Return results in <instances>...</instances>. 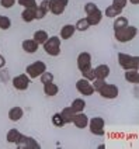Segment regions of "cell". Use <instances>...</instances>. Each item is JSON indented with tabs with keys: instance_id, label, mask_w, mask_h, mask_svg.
Returning <instances> with one entry per match:
<instances>
[{
	"instance_id": "7402d4cb",
	"label": "cell",
	"mask_w": 139,
	"mask_h": 149,
	"mask_svg": "<svg viewBox=\"0 0 139 149\" xmlns=\"http://www.w3.org/2000/svg\"><path fill=\"white\" fill-rule=\"evenodd\" d=\"M48 37L49 35H48V33H47L45 30H38V31H35V33H34L33 40L37 42L38 45H42L44 42L48 40Z\"/></svg>"
},
{
	"instance_id": "277c9868",
	"label": "cell",
	"mask_w": 139,
	"mask_h": 149,
	"mask_svg": "<svg viewBox=\"0 0 139 149\" xmlns=\"http://www.w3.org/2000/svg\"><path fill=\"white\" fill-rule=\"evenodd\" d=\"M89 130H90V132L93 135H97V136H103L104 134H106V130H104V127H106V121L101 118V117H93V118H89Z\"/></svg>"
},
{
	"instance_id": "f1b7e54d",
	"label": "cell",
	"mask_w": 139,
	"mask_h": 149,
	"mask_svg": "<svg viewBox=\"0 0 139 149\" xmlns=\"http://www.w3.org/2000/svg\"><path fill=\"white\" fill-rule=\"evenodd\" d=\"M52 124L55 125L56 128H62L65 124V121H63V118L60 116V113H55L54 116H52Z\"/></svg>"
},
{
	"instance_id": "83f0119b",
	"label": "cell",
	"mask_w": 139,
	"mask_h": 149,
	"mask_svg": "<svg viewBox=\"0 0 139 149\" xmlns=\"http://www.w3.org/2000/svg\"><path fill=\"white\" fill-rule=\"evenodd\" d=\"M129 23H128V18L124 16H117L114 20V30H118V28H122V27H125V25H128Z\"/></svg>"
},
{
	"instance_id": "30bf717a",
	"label": "cell",
	"mask_w": 139,
	"mask_h": 149,
	"mask_svg": "<svg viewBox=\"0 0 139 149\" xmlns=\"http://www.w3.org/2000/svg\"><path fill=\"white\" fill-rule=\"evenodd\" d=\"M13 87L16 90H27L28 86H30V77L27 73H21V74H17L16 77H13Z\"/></svg>"
},
{
	"instance_id": "74e56055",
	"label": "cell",
	"mask_w": 139,
	"mask_h": 149,
	"mask_svg": "<svg viewBox=\"0 0 139 149\" xmlns=\"http://www.w3.org/2000/svg\"><path fill=\"white\" fill-rule=\"evenodd\" d=\"M4 66H6V59H4L3 55H0V69H1V68H4Z\"/></svg>"
},
{
	"instance_id": "836d02e7",
	"label": "cell",
	"mask_w": 139,
	"mask_h": 149,
	"mask_svg": "<svg viewBox=\"0 0 139 149\" xmlns=\"http://www.w3.org/2000/svg\"><path fill=\"white\" fill-rule=\"evenodd\" d=\"M91 84H93V87H94V91H98L106 84V79H98V77H96L94 80H91Z\"/></svg>"
},
{
	"instance_id": "3957f363",
	"label": "cell",
	"mask_w": 139,
	"mask_h": 149,
	"mask_svg": "<svg viewBox=\"0 0 139 149\" xmlns=\"http://www.w3.org/2000/svg\"><path fill=\"white\" fill-rule=\"evenodd\" d=\"M60 38L56 37V35H52V37H48V40L42 44L45 52L51 55V56H58L60 54Z\"/></svg>"
},
{
	"instance_id": "e0dca14e",
	"label": "cell",
	"mask_w": 139,
	"mask_h": 149,
	"mask_svg": "<svg viewBox=\"0 0 139 149\" xmlns=\"http://www.w3.org/2000/svg\"><path fill=\"white\" fill-rule=\"evenodd\" d=\"M110 66L106 65V63H101V65H98V66L94 68V73H96V77L98 79H107L108 76H110Z\"/></svg>"
},
{
	"instance_id": "4dcf8cb0",
	"label": "cell",
	"mask_w": 139,
	"mask_h": 149,
	"mask_svg": "<svg viewBox=\"0 0 139 149\" xmlns=\"http://www.w3.org/2000/svg\"><path fill=\"white\" fill-rule=\"evenodd\" d=\"M82 76L84 79H87V80H94L96 79V73H94V68H89V69H86V70H83L82 72Z\"/></svg>"
},
{
	"instance_id": "52a82bcc",
	"label": "cell",
	"mask_w": 139,
	"mask_h": 149,
	"mask_svg": "<svg viewBox=\"0 0 139 149\" xmlns=\"http://www.w3.org/2000/svg\"><path fill=\"white\" fill-rule=\"evenodd\" d=\"M16 146L18 149H40L41 148V145L35 141L34 138L27 136V135H23V134H21L20 138L17 139Z\"/></svg>"
},
{
	"instance_id": "8d00e7d4",
	"label": "cell",
	"mask_w": 139,
	"mask_h": 149,
	"mask_svg": "<svg viewBox=\"0 0 139 149\" xmlns=\"http://www.w3.org/2000/svg\"><path fill=\"white\" fill-rule=\"evenodd\" d=\"M0 4L4 8H11L16 4V0H0Z\"/></svg>"
},
{
	"instance_id": "7a4b0ae2",
	"label": "cell",
	"mask_w": 139,
	"mask_h": 149,
	"mask_svg": "<svg viewBox=\"0 0 139 149\" xmlns=\"http://www.w3.org/2000/svg\"><path fill=\"white\" fill-rule=\"evenodd\" d=\"M118 63L124 70H129V69H138L139 68V56H133V55H128L120 52L118 54Z\"/></svg>"
},
{
	"instance_id": "ba28073f",
	"label": "cell",
	"mask_w": 139,
	"mask_h": 149,
	"mask_svg": "<svg viewBox=\"0 0 139 149\" xmlns=\"http://www.w3.org/2000/svg\"><path fill=\"white\" fill-rule=\"evenodd\" d=\"M69 4V0H48V8L49 11L55 16H59L62 14L66 10Z\"/></svg>"
},
{
	"instance_id": "9c48e42d",
	"label": "cell",
	"mask_w": 139,
	"mask_h": 149,
	"mask_svg": "<svg viewBox=\"0 0 139 149\" xmlns=\"http://www.w3.org/2000/svg\"><path fill=\"white\" fill-rule=\"evenodd\" d=\"M76 89L77 91L83 94V96H93L94 94V87H93V84H91L90 80H87V79H79L77 82H76Z\"/></svg>"
},
{
	"instance_id": "f35d334b",
	"label": "cell",
	"mask_w": 139,
	"mask_h": 149,
	"mask_svg": "<svg viewBox=\"0 0 139 149\" xmlns=\"http://www.w3.org/2000/svg\"><path fill=\"white\" fill-rule=\"evenodd\" d=\"M128 1H131V4H133V6L139 4V0H128Z\"/></svg>"
},
{
	"instance_id": "ac0fdd59",
	"label": "cell",
	"mask_w": 139,
	"mask_h": 149,
	"mask_svg": "<svg viewBox=\"0 0 139 149\" xmlns=\"http://www.w3.org/2000/svg\"><path fill=\"white\" fill-rule=\"evenodd\" d=\"M74 31H76V28H74L73 24H65L62 28H60V35H59V38H60V40H69V38L73 37Z\"/></svg>"
},
{
	"instance_id": "6da1fadb",
	"label": "cell",
	"mask_w": 139,
	"mask_h": 149,
	"mask_svg": "<svg viewBox=\"0 0 139 149\" xmlns=\"http://www.w3.org/2000/svg\"><path fill=\"white\" fill-rule=\"evenodd\" d=\"M138 35V28L135 25H125L122 28L114 30V37L118 42H129Z\"/></svg>"
},
{
	"instance_id": "4316f807",
	"label": "cell",
	"mask_w": 139,
	"mask_h": 149,
	"mask_svg": "<svg viewBox=\"0 0 139 149\" xmlns=\"http://www.w3.org/2000/svg\"><path fill=\"white\" fill-rule=\"evenodd\" d=\"M121 13H122V10L118 8V7H115V6H113V4L106 8V16L108 17V18H115L117 16H120Z\"/></svg>"
},
{
	"instance_id": "7c38bea8",
	"label": "cell",
	"mask_w": 139,
	"mask_h": 149,
	"mask_svg": "<svg viewBox=\"0 0 139 149\" xmlns=\"http://www.w3.org/2000/svg\"><path fill=\"white\" fill-rule=\"evenodd\" d=\"M72 123L74 124V127H77V128L83 130V128H86V127H87V124H89V117L86 116L83 111H82V113H76Z\"/></svg>"
},
{
	"instance_id": "4fadbf2b",
	"label": "cell",
	"mask_w": 139,
	"mask_h": 149,
	"mask_svg": "<svg viewBox=\"0 0 139 149\" xmlns=\"http://www.w3.org/2000/svg\"><path fill=\"white\" fill-rule=\"evenodd\" d=\"M86 20H87V23L89 25H97L101 23V20H103V11L97 8V10H94L93 13H89L87 16H86Z\"/></svg>"
},
{
	"instance_id": "44dd1931",
	"label": "cell",
	"mask_w": 139,
	"mask_h": 149,
	"mask_svg": "<svg viewBox=\"0 0 139 149\" xmlns=\"http://www.w3.org/2000/svg\"><path fill=\"white\" fill-rule=\"evenodd\" d=\"M44 93L49 96V97H54V96H56L58 93H59V87H58L56 83L51 82V83H45L44 84Z\"/></svg>"
},
{
	"instance_id": "d590c367",
	"label": "cell",
	"mask_w": 139,
	"mask_h": 149,
	"mask_svg": "<svg viewBox=\"0 0 139 149\" xmlns=\"http://www.w3.org/2000/svg\"><path fill=\"white\" fill-rule=\"evenodd\" d=\"M97 4H94V3H86V6H84V11H86V14H89V13H93L94 10H97Z\"/></svg>"
},
{
	"instance_id": "5b68a950",
	"label": "cell",
	"mask_w": 139,
	"mask_h": 149,
	"mask_svg": "<svg viewBox=\"0 0 139 149\" xmlns=\"http://www.w3.org/2000/svg\"><path fill=\"white\" fill-rule=\"evenodd\" d=\"M45 70H47V65H45V62H42V61H35V62L30 63L28 66L25 68V73L28 74L30 79L40 77Z\"/></svg>"
},
{
	"instance_id": "e575fe53",
	"label": "cell",
	"mask_w": 139,
	"mask_h": 149,
	"mask_svg": "<svg viewBox=\"0 0 139 149\" xmlns=\"http://www.w3.org/2000/svg\"><path fill=\"white\" fill-rule=\"evenodd\" d=\"M126 4H128V0H113V6L121 8V10L126 7Z\"/></svg>"
},
{
	"instance_id": "9a60e30c",
	"label": "cell",
	"mask_w": 139,
	"mask_h": 149,
	"mask_svg": "<svg viewBox=\"0 0 139 149\" xmlns=\"http://www.w3.org/2000/svg\"><path fill=\"white\" fill-rule=\"evenodd\" d=\"M8 120L10 121H20L21 118H23V116H24V110L21 107H18V106H16V107H11L10 110H8Z\"/></svg>"
},
{
	"instance_id": "603a6c76",
	"label": "cell",
	"mask_w": 139,
	"mask_h": 149,
	"mask_svg": "<svg viewBox=\"0 0 139 149\" xmlns=\"http://www.w3.org/2000/svg\"><path fill=\"white\" fill-rule=\"evenodd\" d=\"M34 8H24V10H23L21 18H23L24 23H33L34 20H35V10H34Z\"/></svg>"
},
{
	"instance_id": "d6986e66",
	"label": "cell",
	"mask_w": 139,
	"mask_h": 149,
	"mask_svg": "<svg viewBox=\"0 0 139 149\" xmlns=\"http://www.w3.org/2000/svg\"><path fill=\"white\" fill-rule=\"evenodd\" d=\"M125 80L132 84H138L139 83V72L138 69H129L125 72Z\"/></svg>"
},
{
	"instance_id": "8fae6325",
	"label": "cell",
	"mask_w": 139,
	"mask_h": 149,
	"mask_svg": "<svg viewBox=\"0 0 139 149\" xmlns=\"http://www.w3.org/2000/svg\"><path fill=\"white\" fill-rule=\"evenodd\" d=\"M91 66V55L89 52H80L77 56V68L79 70L83 72Z\"/></svg>"
},
{
	"instance_id": "d4e9b609",
	"label": "cell",
	"mask_w": 139,
	"mask_h": 149,
	"mask_svg": "<svg viewBox=\"0 0 139 149\" xmlns=\"http://www.w3.org/2000/svg\"><path fill=\"white\" fill-rule=\"evenodd\" d=\"M20 135H21V132H20L18 130L11 128V130L7 132V135H6V139H7V142H10V143H16L17 139L20 138Z\"/></svg>"
},
{
	"instance_id": "5bb4252c",
	"label": "cell",
	"mask_w": 139,
	"mask_h": 149,
	"mask_svg": "<svg viewBox=\"0 0 139 149\" xmlns=\"http://www.w3.org/2000/svg\"><path fill=\"white\" fill-rule=\"evenodd\" d=\"M35 10V20H41L45 17V14L49 11L48 8V0H42L41 4H37V7L34 8Z\"/></svg>"
},
{
	"instance_id": "2e32d148",
	"label": "cell",
	"mask_w": 139,
	"mask_h": 149,
	"mask_svg": "<svg viewBox=\"0 0 139 149\" xmlns=\"http://www.w3.org/2000/svg\"><path fill=\"white\" fill-rule=\"evenodd\" d=\"M21 47H23V49H24L27 54H35V52L38 51V48H40V45L34 41L33 38H30V40H24L23 44H21Z\"/></svg>"
},
{
	"instance_id": "484cf974",
	"label": "cell",
	"mask_w": 139,
	"mask_h": 149,
	"mask_svg": "<svg viewBox=\"0 0 139 149\" xmlns=\"http://www.w3.org/2000/svg\"><path fill=\"white\" fill-rule=\"evenodd\" d=\"M74 28H76V31H82V33L87 31V30L90 28V25L87 23L86 17H84V18H79V20L76 21V24H74Z\"/></svg>"
},
{
	"instance_id": "8992f818",
	"label": "cell",
	"mask_w": 139,
	"mask_h": 149,
	"mask_svg": "<svg viewBox=\"0 0 139 149\" xmlns=\"http://www.w3.org/2000/svg\"><path fill=\"white\" fill-rule=\"evenodd\" d=\"M98 94L103 97V99H108V100H114L118 97V94H120V89H118V86H115V84H111V83H106L100 90L97 91Z\"/></svg>"
},
{
	"instance_id": "cb8c5ba5",
	"label": "cell",
	"mask_w": 139,
	"mask_h": 149,
	"mask_svg": "<svg viewBox=\"0 0 139 149\" xmlns=\"http://www.w3.org/2000/svg\"><path fill=\"white\" fill-rule=\"evenodd\" d=\"M70 107L73 108L76 113H82L83 110L86 108V101L83 99H74L72 101V104H70Z\"/></svg>"
},
{
	"instance_id": "ffe728a7",
	"label": "cell",
	"mask_w": 139,
	"mask_h": 149,
	"mask_svg": "<svg viewBox=\"0 0 139 149\" xmlns=\"http://www.w3.org/2000/svg\"><path fill=\"white\" fill-rule=\"evenodd\" d=\"M74 114H76V111H74L70 106H69V107H65L62 111H60V116H62V118H63L65 124H70V123L73 121Z\"/></svg>"
},
{
	"instance_id": "f546056e",
	"label": "cell",
	"mask_w": 139,
	"mask_h": 149,
	"mask_svg": "<svg viewBox=\"0 0 139 149\" xmlns=\"http://www.w3.org/2000/svg\"><path fill=\"white\" fill-rule=\"evenodd\" d=\"M11 27V20L6 16L0 14V30H8Z\"/></svg>"
},
{
	"instance_id": "d6a6232c",
	"label": "cell",
	"mask_w": 139,
	"mask_h": 149,
	"mask_svg": "<svg viewBox=\"0 0 139 149\" xmlns=\"http://www.w3.org/2000/svg\"><path fill=\"white\" fill-rule=\"evenodd\" d=\"M40 77H41V83H42V84L54 82V79H55V77H54V74L51 73V72H47V70H45V72H44Z\"/></svg>"
},
{
	"instance_id": "1f68e13d",
	"label": "cell",
	"mask_w": 139,
	"mask_h": 149,
	"mask_svg": "<svg viewBox=\"0 0 139 149\" xmlns=\"http://www.w3.org/2000/svg\"><path fill=\"white\" fill-rule=\"evenodd\" d=\"M18 1L20 6H23L24 8H34L37 7V0H16Z\"/></svg>"
}]
</instances>
